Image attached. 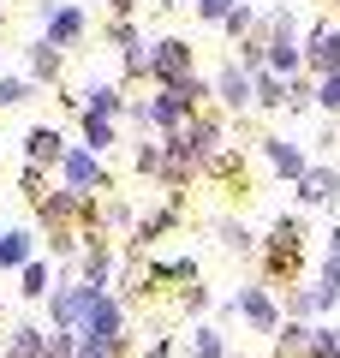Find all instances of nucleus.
Masks as SVG:
<instances>
[{"instance_id":"nucleus-1","label":"nucleus","mask_w":340,"mask_h":358,"mask_svg":"<svg viewBox=\"0 0 340 358\" xmlns=\"http://www.w3.org/2000/svg\"><path fill=\"white\" fill-rule=\"evenodd\" d=\"M257 263H263V275L257 281L275 293V287H304V221L299 215H275V227H269V239H263V251H257Z\"/></svg>"},{"instance_id":"nucleus-2","label":"nucleus","mask_w":340,"mask_h":358,"mask_svg":"<svg viewBox=\"0 0 340 358\" xmlns=\"http://www.w3.org/2000/svg\"><path fill=\"white\" fill-rule=\"evenodd\" d=\"M54 173H60V185H66L72 197H113V173L101 167V155L84 150V143H72V150H66V162L54 167Z\"/></svg>"},{"instance_id":"nucleus-3","label":"nucleus","mask_w":340,"mask_h":358,"mask_svg":"<svg viewBox=\"0 0 340 358\" xmlns=\"http://www.w3.org/2000/svg\"><path fill=\"white\" fill-rule=\"evenodd\" d=\"M36 18H42V42H54L60 54L90 36V13L78 0H36Z\"/></svg>"},{"instance_id":"nucleus-4","label":"nucleus","mask_w":340,"mask_h":358,"mask_svg":"<svg viewBox=\"0 0 340 358\" xmlns=\"http://www.w3.org/2000/svg\"><path fill=\"white\" fill-rule=\"evenodd\" d=\"M143 60H150V84H155V90H162V84H179V78L197 72V48H191L185 36H155Z\"/></svg>"},{"instance_id":"nucleus-5","label":"nucleus","mask_w":340,"mask_h":358,"mask_svg":"<svg viewBox=\"0 0 340 358\" xmlns=\"http://www.w3.org/2000/svg\"><path fill=\"white\" fill-rule=\"evenodd\" d=\"M233 310H239V317L251 322V329L263 334V341H275V334H281V322H287V310H281V299L269 293L263 281H245L239 293H233Z\"/></svg>"},{"instance_id":"nucleus-6","label":"nucleus","mask_w":340,"mask_h":358,"mask_svg":"<svg viewBox=\"0 0 340 358\" xmlns=\"http://www.w3.org/2000/svg\"><path fill=\"white\" fill-rule=\"evenodd\" d=\"M179 143H185V155H191L197 167H209L215 155L227 150V114H221V108H203V114L179 131Z\"/></svg>"},{"instance_id":"nucleus-7","label":"nucleus","mask_w":340,"mask_h":358,"mask_svg":"<svg viewBox=\"0 0 340 358\" xmlns=\"http://www.w3.org/2000/svg\"><path fill=\"white\" fill-rule=\"evenodd\" d=\"M209 84H215V108H221V114H245V108H257L251 102V72H245L239 60H221Z\"/></svg>"},{"instance_id":"nucleus-8","label":"nucleus","mask_w":340,"mask_h":358,"mask_svg":"<svg viewBox=\"0 0 340 358\" xmlns=\"http://www.w3.org/2000/svg\"><path fill=\"white\" fill-rule=\"evenodd\" d=\"M304 72L311 78L340 72V30L323 24V18H311V30H304Z\"/></svg>"},{"instance_id":"nucleus-9","label":"nucleus","mask_w":340,"mask_h":358,"mask_svg":"<svg viewBox=\"0 0 340 358\" xmlns=\"http://www.w3.org/2000/svg\"><path fill=\"white\" fill-rule=\"evenodd\" d=\"M263 167H269L275 179H287V185H299L304 167H311V155H304V143H292V138H281V131H269V138H263Z\"/></svg>"},{"instance_id":"nucleus-10","label":"nucleus","mask_w":340,"mask_h":358,"mask_svg":"<svg viewBox=\"0 0 340 358\" xmlns=\"http://www.w3.org/2000/svg\"><path fill=\"white\" fill-rule=\"evenodd\" d=\"M292 197H299L304 209H328L340 197V167L334 162H311V167H304V179L292 185Z\"/></svg>"},{"instance_id":"nucleus-11","label":"nucleus","mask_w":340,"mask_h":358,"mask_svg":"<svg viewBox=\"0 0 340 358\" xmlns=\"http://www.w3.org/2000/svg\"><path fill=\"white\" fill-rule=\"evenodd\" d=\"M66 150H72V138H66L60 126H30L24 131V167H42V173H48V167L66 162Z\"/></svg>"},{"instance_id":"nucleus-12","label":"nucleus","mask_w":340,"mask_h":358,"mask_svg":"<svg viewBox=\"0 0 340 358\" xmlns=\"http://www.w3.org/2000/svg\"><path fill=\"white\" fill-rule=\"evenodd\" d=\"M126 90L120 84H108V78H90L84 84V96H78V114H96V120H126Z\"/></svg>"},{"instance_id":"nucleus-13","label":"nucleus","mask_w":340,"mask_h":358,"mask_svg":"<svg viewBox=\"0 0 340 358\" xmlns=\"http://www.w3.org/2000/svg\"><path fill=\"white\" fill-rule=\"evenodd\" d=\"M113 268H120V245H84L78 251V281L101 287V293L113 287Z\"/></svg>"},{"instance_id":"nucleus-14","label":"nucleus","mask_w":340,"mask_h":358,"mask_svg":"<svg viewBox=\"0 0 340 358\" xmlns=\"http://www.w3.org/2000/svg\"><path fill=\"white\" fill-rule=\"evenodd\" d=\"M179 209H185V197H167V203H155L150 215L138 221V233H132V257H138V251H150V245L162 239L167 227H179Z\"/></svg>"},{"instance_id":"nucleus-15","label":"nucleus","mask_w":340,"mask_h":358,"mask_svg":"<svg viewBox=\"0 0 340 358\" xmlns=\"http://www.w3.org/2000/svg\"><path fill=\"white\" fill-rule=\"evenodd\" d=\"M60 72H66V54L60 48H54V42H30V48H24V78H30V84H60Z\"/></svg>"},{"instance_id":"nucleus-16","label":"nucleus","mask_w":340,"mask_h":358,"mask_svg":"<svg viewBox=\"0 0 340 358\" xmlns=\"http://www.w3.org/2000/svg\"><path fill=\"white\" fill-rule=\"evenodd\" d=\"M36 227H6L0 233V275H18L24 263H36Z\"/></svg>"},{"instance_id":"nucleus-17","label":"nucleus","mask_w":340,"mask_h":358,"mask_svg":"<svg viewBox=\"0 0 340 358\" xmlns=\"http://www.w3.org/2000/svg\"><path fill=\"white\" fill-rule=\"evenodd\" d=\"M0 358H48V322H13V334H6V346H0Z\"/></svg>"},{"instance_id":"nucleus-18","label":"nucleus","mask_w":340,"mask_h":358,"mask_svg":"<svg viewBox=\"0 0 340 358\" xmlns=\"http://www.w3.org/2000/svg\"><path fill=\"white\" fill-rule=\"evenodd\" d=\"M209 233L221 239V251H227V257H257V233L245 227V221H233V215H215V221H209Z\"/></svg>"},{"instance_id":"nucleus-19","label":"nucleus","mask_w":340,"mask_h":358,"mask_svg":"<svg viewBox=\"0 0 340 358\" xmlns=\"http://www.w3.org/2000/svg\"><path fill=\"white\" fill-rule=\"evenodd\" d=\"M78 131H84V150L90 155H108L120 143V120H96V114H78Z\"/></svg>"},{"instance_id":"nucleus-20","label":"nucleus","mask_w":340,"mask_h":358,"mask_svg":"<svg viewBox=\"0 0 340 358\" xmlns=\"http://www.w3.org/2000/svg\"><path fill=\"white\" fill-rule=\"evenodd\" d=\"M316 287L340 305V221L328 227V251H323V268H316Z\"/></svg>"},{"instance_id":"nucleus-21","label":"nucleus","mask_w":340,"mask_h":358,"mask_svg":"<svg viewBox=\"0 0 340 358\" xmlns=\"http://www.w3.org/2000/svg\"><path fill=\"white\" fill-rule=\"evenodd\" d=\"M203 179H215V185H245V150H233V143H227V150L203 167Z\"/></svg>"},{"instance_id":"nucleus-22","label":"nucleus","mask_w":340,"mask_h":358,"mask_svg":"<svg viewBox=\"0 0 340 358\" xmlns=\"http://www.w3.org/2000/svg\"><path fill=\"white\" fill-rule=\"evenodd\" d=\"M251 102L263 108V114L287 108V78H275V72H251Z\"/></svg>"},{"instance_id":"nucleus-23","label":"nucleus","mask_w":340,"mask_h":358,"mask_svg":"<svg viewBox=\"0 0 340 358\" xmlns=\"http://www.w3.org/2000/svg\"><path fill=\"white\" fill-rule=\"evenodd\" d=\"M18 293H24V299H48L54 293V263H48V257H36V263L18 268Z\"/></svg>"},{"instance_id":"nucleus-24","label":"nucleus","mask_w":340,"mask_h":358,"mask_svg":"<svg viewBox=\"0 0 340 358\" xmlns=\"http://www.w3.org/2000/svg\"><path fill=\"white\" fill-rule=\"evenodd\" d=\"M191 358H233L221 322H197V329H191Z\"/></svg>"},{"instance_id":"nucleus-25","label":"nucleus","mask_w":340,"mask_h":358,"mask_svg":"<svg viewBox=\"0 0 340 358\" xmlns=\"http://www.w3.org/2000/svg\"><path fill=\"white\" fill-rule=\"evenodd\" d=\"M132 167H138L143 179H155V185H162V167H167V143H162V138H138V150H132Z\"/></svg>"},{"instance_id":"nucleus-26","label":"nucleus","mask_w":340,"mask_h":358,"mask_svg":"<svg viewBox=\"0 0 340 358\" xmlns=\"http://www.w3.org/2000/svg\"><path fill=\"white\" fill-rule=\"evenodd\" d=\"M257 18H263V6H251V0H239L233 13H227V24H221V36L239 48V42H251V30H257Z\"/></svg>"},{"instance_id":"nucleus-27","label":"nucleus","mask_w":340,"mask_h":358,"mask_svg":"<svg viewBox=\"0 0 340 358\" xmlns=\"http://www.w3.org/2000/svg\"><path fill=\"white\" fill-rule=\"evenodd\" d=\"M30 96H36V84L24 72H0V108H24Z\"/></svg>"},{"instance_id":"nucleus-28","label":"nucleus","mask_w":340,"mask_h":358,"mask_svg":"<svg viewBox=\"0 0 340 358\" xmlns=\"http://www.w3.org/2000/svg\"><path fill=\"white\" fill-rule=\"evenodd\" d=\"M304 358H340V322H311V352Z\"/></svg>"},{"instance_id":"nucleus-29","label":"nucleus","mask_w":340,"mask_h":358,"mask_svg":"<svg viewBox=\"0 0 340 358\" xmlns=\"http://www.w3.org/2000/svg\"><path fill=\"white\" fill-rule=\"evenodd\" d=\"M311 108H316V78L304 72V78L287 84V114H311Z\"/></svg>"},{"instance_id":"nucleus-30","label":"nucleus","mask_w":340,"mask_h":358,"mask_svg":"<svg viewBox=\"0 0 340 358\" xmlns=\"http://www.w3.org/2000/svg\"><path fill=\"white\" fill-rule=\"evenodd\" d=\"M18 197L36 209L42 197H48V173H42V167H18Z\"/></svg>"},{"instance_id":"nucleus-31","label":"nucleus","mask_w":340,"mask_h":358,"mask_svg":"<svg viewBox=\"0 0 340 358\" xmlns=\"http://www.w3.org/2000/svg\"><path fill=\"white\" fill-rule=\"evenodd\" d=\"M179 310H185V317H203V310H209V287H203V281L179 287Z\"/></svg>"},{"instance_id":"nucleus-32","label":"nucleus","mask_w":340,"mask_h":358,"mask_svg":"<svg viewBox=\"0 0 340 358\" xmlns=\"http://www.w3.org/2000/svg\"><path fill=\"white\" fill-rule=\"evenodd\" d=\"M316 108H323V114H340V72L316 78Z\"/></svg>"},{"instance_id":"nucleus-33","label":"nucleus","mask_w":340,"mask_h":358,"mask_svg":"<svg viewBox=\"0 0 340 358\" xmlns=\"http://www.w3.org/2000/svg\"><path fill=\"white\" fill-rule=\"evenodd\" d=\"M233 6H239V0H197V18H203V24H227Z\"/></svg>"},{"instance_id":"nucleus-34","label":"nucleus","mask_w":340,"mask_h":358,"mask_svg":"<svg viewBox=\"0 0 340 358\" xmlns=\"http://www.w3.org/2000/svg\"><path fill=\"white\" fill-rule=\"evenodd\" d=\"M126 126L132 131H155L150 126V96H143V102H126Z\"/></svg>"},{"instance_id":"nucleus-35","label":"nucleus","mask_w":340,"mask_h":358,"mask_svg":"<svg viewBox=\"0 0 340 358\" xmlns=\"http://www.w3.org/2000/svg\"><path fill=\"white\" fill-rule=\"evenodd\" d=\"M48 358H78V334H48Z\"/></svg>"},{"instance_id":"nucleus-36","label":"nucleus","mask_w":340,"mask_h":358,"mask_svg":"<svg viewBox=\"0 0 340 358\" xmlns=\"http://www.w3.org/2000/svg\"><path fill=\"white\" fill-rule=\"evenodd\" d=\"M143 358H173V334H155V341L143 346Z\"/></svg>"},{"instance_id":"nucleus-37","label":"nucleus","mask_w":340,"mask_h":358,"mask_svg":"<svg viewBox=\"0 0 340 358\" xmlns=\"http://www.w3.org/2000/svg\"><path fill=\"white\" fill-rule=\"evenodd\" d=\"M108 13L113 18H132V13H138V0H108Z\"/></svg>"},{"instance_id":"nucleus-38","label":"nucleus","mask_w":340,"mask_h":358,"mask_svg":"<svg viewBox=\"0 0 340 358\" xmlns=\"http://www.w3.org/2000/svg\"><path fill=\"white\" fill-rule=\"evenodd\" d=\"M155 6H162V13H173V6H197V0H155Z\"/></svg>"},{"instance_id":"nucleus-39","label":"nucleus","mask_w":340,"mask_h":358,"mask_svg":"<svg viewBox=\"0 0 340 358\" xmlns=\"http://www.w3.org/2000/svg\"><path fill=\"white\" fill-rule=\"evenodd\" d=\"M0 30H6V6H0Z\"/></svg>"},{"instance_id":"nucleus-40","label":"nucleus","mask_w":340,"mask_h":358,"mask_svg":"<svg viewBox=\"0 0 340 358\" xmlns=\"http://www.w3.org/2000/svg\"><path fill=\"white\" fill-rule=\"evenodd\" d=\"M0 317H6V299H0Z\"/></svg>"},{"instance_id":"nucleus-41","label":"nucleus","mask_w":340,"mask_h":358,"mask_svg":"<svg viewBox=\"0 0 340 358\" xmlns=\"http://www.w3.org/2000/svg\"><path fill=\"white\" fill-rule=\"evenodd\" d=\"M0 233H6V221H0Z\"/></svg>"},{"instance_id":"nucleus-42","label":"nucleus","mask_w":340,"mask_h":358,"mask_svg":"<svg viewBox=\"0 0 340 358\" xmlns=\"http://www.w3.org/2000/svg\"><path fill=\"white\" fill-rule=\"evenodd\" d=\"M328 6H340V0H328Z\"/></svg>"}]
</instances>
